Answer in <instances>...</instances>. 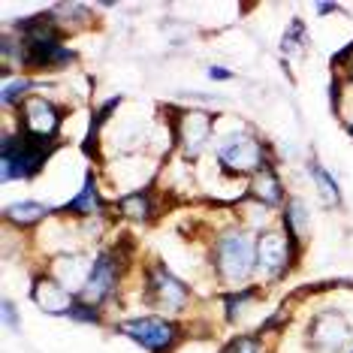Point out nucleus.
<instances>
[{"instance_id":"f257e3e1","label":"nucleus","mask_w":353,"mask_h":353,"mask_svg":"<svg viewBox=\"0 0 353 353\" xmlns=\"http://www.w3.org/2000/svg\"><path fill=\"white\" fill-rule=\"evenodd\" d=\"M212 151H214V163H218V170L223 175H230V179H248L251 181L256 172L269 170V166H278L275 154H272V145L245 121L223 124L218 118V130H214Z\"/></svg>"},{"instance_id":"f03ea898","label":"nucleus","mask_w":353,"mask_h":353,"mask_svg":"<svg viewBox=\"0 0 353 353\" xmlns=\"http://www.w3.org/2000/svg\"><path fill=\"white\" fill-rule=\"evenodd\" d=\"M208 263H212V272L221 281L223 293L248 287L251 278H256V236L242 223H230L212 239Z\"/></svg>"},{"instance_id":"7ed1b4c3","label":"nucleus","mask_w":353,"mask_h":353,"mask_svg":"<svg viewBox=\"0 0 353 353\" xmlns=\"http://www.w3.org/2000/svg\"><path fill=\"white\" fill-rule=\"evenodd\" d=\"M133 251H136V245L130 236H118V242L103 245L100 251L94 254L91 275H88L79 299L97 305V308H106L109 302H115L118 293H121L127 269H130Z\"/></svg>"},{"instance_id":"20e7f679","label":"nucleus","mask_w":353,"mask_h":353,"mask_svg":"<svg viewBox=\"0 0 353 353\" xmlns=\"http://www.w3.org/2000/svg\"><path fill=\"white\" fill-rule=\"evenodd\" d=\"M58 139H37L19 127H6L0 142V179L10 181H30L46 170L49 157L58 151Z\"/></svg>"},{"instance_id":"39448f33","label":"nucleus","mask_w":353,"mask_h":353,"mask_svg":"<svg viewBox=\"0 0 353 353\" xmlns=\"http://www.w3.org/2000/svg\"><path fill=\"white\" fill-rule=\"evenodd\" d=\"M142 299L163 317H179L194 302V287L181 281L163 260H151L142 269Z\"/></svg>"},{"instance_id":"423d86ee","label":"nucleus","mask_w":353,"mask_h":353,"mask_svg":"<svg viewBox=\"0 0 353 353\" xmlns=\"http://www.w3.org/2000/svg\"><path fill=\"white\" fill-rule=\"evenodd\" d=\"M115 332L139 344L148 353H175L184 341V326L175 317L163 314H136L115 323Z\"/></svg>"},{"instance_id":"0eeeda50","label":"nucleus","mask_w":353,"mask_h":353,"mask_svg":"<svg viewBox=\"0 0 353 353\" xmlns=\"http://www.w3.org/2000/svg\"><path fill=\"white\" fill-rule=\"evenodd\" d=\"M170 139L179 145L184 160H199L212 148L214 130H218V115L205 109H175L170 106Z\"/></svg>"},{"instance_id":"6e6552de","label":"nucleus","mask_w":353,"mask_h":353,"mask_svg":"<svg viewBox=\"0 0 353 353\" xmlns=\"http://www.w3.org/2000/svg\"><path fill=\"white\" fill-rule=\"evenodd\" d=\"M302 251H296L293 242L281 227H263L256 232V278L266 284L284 281L296 269Z\"/></svg>"},{"instance_id":"1a4fd4ad","label":"nucleus","mask_w":353,"mask_h":353,"mask_svg":"<svg viewBox=\"0 0 353 353\" xmlns=\"http://www.w3.org/2000/svg\"><path fill=\"white\" fill-rule=\"evenodd\" d=\"M305 344L314 353H341L347 344H353L350 320L341 308H320L308 317L305 326Z\"/></svg>"},{"instance_id":"9d476101","label":"nucleus","mask_w":353,"mask_h":353,"mask_svg":"<svg viewBox=\"0 0 353 353\" xmlns=\"http://www.w3.org/2000/svg\"><path fill=\"white\" fill-rule=\"evenodd\" d=\"M15 115H19L15 118L19 130L37 136V139H58L67 109L58 106V103L52 97H46V94H30V97L15 109Z\"/></svg>"},{"instance_id":"9b49d317","label":"nucleus","mask_w":353,"mask_h":353,"mask_svg":"<svg viewBox=\"0 0 353 353\" xmlns=\"http://www.w3.org/2000/svg\"><path fill=\"white\" fill-rule=\"evenodd\" d=\"M112 208H115V205H112L106 199V194H103L97 172L88 170L82 188H79V194L73 199H67L63 205L54 208V214H61V218H67V221L70 218H73V221H103Z\"/></svg>"},{"instance_id":"f8f14e48","label":"nucleus","mask_w":353,"mask_h":353,"mask_svg":"<svg viewBox=\"0 0 353 353\" xmlns=\"http://www.w3.org/2000/svg\"><path fill=\"white\" fill-rule=\"evenodd\" d=\"M30 299H34V305L43 311V314L67 317L79 296L73 290H67L52 272H39V275L34 278V284H30Z\"/></svg>"},{"instance_id":"ddd939ff","label":"nucleus","mask_w":353,"mask_h":353,"mask_svg":"<svg viewBox=\"0 0 353 353\" xmlns=\"http://www.w3.org/2000/svg\"><path fill=\"white\" fill-rule=\"evenodd\" d=\"M112 205H115L118 218H124L130 223H154L160 218V194L151 184L124 190V194H118L112 199Z\"/></svg>"},{"instance_id":"4468645a","label":"nucleus","mask_w":353,"mask_h":353,"mask_svg":"<svg viewBox=\"0 0 353 353\" xmlns=\"http://www.w3.org/2000/svg\"><path fill=\"white\" fill-rule=\"evenodd\" d=\"M251 203L263 205V208H275L281 205L284 208V203L290 196H287V188H284V179H281L278 166H269V170L256 172L251 181H248V194H245Z\"/></svg>"},{"instance_id":"2eb2a0df","label":"nucleus","mask_w":353,"mask_h":353,"mask_svg":"<svg viewBox=\"0 0 353 353\" xmlns=\"http://www.w3.org/2000/svg\"><path fill=\"white\" fill-rule=\"evenodd\" d=\"M91 263H94V254L88 256V254H79V251H73V254L63 251L61 256H54L52 260L49 272L61 281L63 287H67V290H73L79 296L82 293V287H85V281H88V275H91Z\"/></svg>"},{"instance_id":"dca6fc26","label":"nucleus","mask_w":353,"mask_h":353,"mask_svg":"<svg viewBox=\"0 0 353 353\" xmlns=\"http://www.w3.org/2000/svg\"><path fill=\"white\" fill-rule=\"evenodd\" d=\"M278 227L287 232V239L293 242L296 251H302L305 239H308V232H311V212H308V205H305V199H299V196L287 199L284 208H281Z\"/></svg>"},{"instance_id":"f3484780","label":"nucleus","mask_w":353,"mask_h":353,"mask_svg":"<svg viewBox=\"0 0 353 353\" xmlns=\"http://www.w3.org/2000/svg\"><path fill=\"white\" fill-rule=\"evenodd\" d=\"M52 214H54V208L46 205V203H37V199H19V203H10L3 208L6 227H15V230L39 227V223L49 221Z\"/></svg>"},{"instance_id":"a211bd4d","label":"nucleus","mask_w":353,"mask_h":353,"mask_svg":"<svg viewBox=\"0 0 353 353\" xmlns=\"http://www.w3.org/2000/svg\"><path fill=\"white\" fill-rule=\"evenodd\" d=\"M260 296H263V287H256V284H248V287H239V290L221 293L223 317H227V323H239V317L248 311V305H254Z\"/></svg>"},{"instance_id":"6ab92c4d","label":"nucleus","mask_w":353,"mask_h":353,"mask_svg":"<svg viewBox=\"0 0 353 353\" xmlns=\"http://www.w3.org/2000/svg\"><path fill=\"white\" fill-rule=\"evenodd\" d=\"M308 175H311V181H314L317 194H320V199H323L326 205H341V184L317 157L308 160Z\"/></svg>"},{"instance_id":"aec40b11","label":"nucleus","mask_w":353,"mask_h":353,"mask_svg":"<svg viewBox=\"0 0 353 353\" xmlns=\"http://www.w3.org/2000/svg\"><path fill=\"white\" fill-rule=\"evenodd\" d=\"M121 103H124V97H121V94H115V97H109L106 103H100V106L91 112V124H88V136H85V151H88V154H97V145H100V133H103V127L109 124L112 112L121 106Z\"/></svg>"},{"instance_id":"412c9836","label":"nucleus","mask_w":353,"mask_h":353,"mask_svg":"<svg viewBox=\"0 0 353 353\" xmlns=\"http://www.w3.org/2000/svg\"><path fill=\"white\" fill-rule=\"evenodd\" d=\"M39 82L34 76H3V91H0V103H3V109L6 112H12V109H19L21 103H25L30 94H34V88Z\"/></svg>"},{"instance_id":"4be33fe9","label":"nucleus","mask_w":353,"mask_h":353,"mask_svg":"<svg viewBox=\"0 0 353 353\" xmlns=\"http://www.w3.org/2000/svg\"><path fill=\"white\" fill-rule=\"evenodd\" d=\"M305 49H308V28H305L302 19H293L287 25L284 37H281V52L287 58H296V54H305Z\"/></svg>"},{"instance_id":"5701e85b","label":"nucleus","mask_w":353,"mask_h":353,"mask_svg":"<svg viewBox=\"0 0 353 353\" xmlns=\"http://www.w3.org/2000/svg\"><path fill=\"white\" fill-rule=\"evenodd\" d=\"M221 353H266V335H260V332L232 335L221 347Z\"/></svg>"},{"instance_id":"b1692460","label":"nucleus","mask_w":353,"mask_h":353,"mask_svg":"<svg viewBox=\"0 0 353 353\" xmlns=\"http://www.w3.org/2000/svg\"><path fill=\"white\" fill-rule=\"evenodd\" d=\"M67 320L88 323V326H103V323H106V314H103V308H97V305H91V302H85V299H76V305L70 308Z\"/></svg>"},{"instance_id":"393cba45","label":"nucleus","mask_w":353,"mask_h":353,"mask_svg":"<svg viewBox=\"0 0 353 353\" xmlns=\"http://www.w3.org/2000/svg\"><path fill=\"white\" fill-rule=\"evenodd\" d=\"M0 317H3L6 329H21V320H19V311H15L12 299H3V311H0Z\"/></svg>"},{"instance_id":"a878e982","label":"nucleus","mask_w":353,"mask_h":353,"mask_svg":"<svg viewBox=\"0 0 353 353\" xmlns=\"http://www.w3.org/2000/svg\"><path fill=\"white\" fill-rule=\"evenodd\" d=\"M208 79H212V82H230V79H236V73H232L230 67L212 63V67H208Z\"/></svg>"},{"instance_id":"bb28decb","label":"nucleus","mask_w":353,"mask_h":353,"mask_svg":"<svg viewBox=\"0 0 353 353\" xmlns=\"http://www.w3.org/2000/svg\"><path fill=\"white\" fill-rule=\"evenodd\" d=\"M341 10V6L339 3H317V12L320 15H329V12H339Z\"/></svg>"},{"instance_id":"cd10ccee","label":"nucleus","mask_w":353,"mask_h":353,"mask_svg":"<svg viewBox=\"0 0 353 353\" xmlns=\"http://www.w3.org/2000/svg\"><path fill=\"white\" fill-rule=\"evenodd\" d=\"M344 130H347V136L353 139V118H347V121H344Z\"/></svg>"},{"instance_id":"c85d7f7f","label":"nucleus","mask_w":353,"mask_h":353,"mask_svg":"<svg viewBox=\"0 0 353 353\" xmlns=\"http://www.w3.org/2000/svg\"><path fill=\"white\" fill-rule=\"evenodd\" d=\"M339 76H341V73H339ZM344 82H347V85H353V67L347 70V73H344Z\"/></svg>"},{"instance_id":"c756f323","label":"nucleus","mask_w":353,"mask_h":353,"mask_svg":"<svg viewBox=\"0 0 353 353\" xmlns=\"http://www.w3.org/2000/svg\"><path fill=\"white\" fill-rule=\"evenodd\" d=\"M350 353H353V347H350Z\"/></svg>"}]
</instances>
